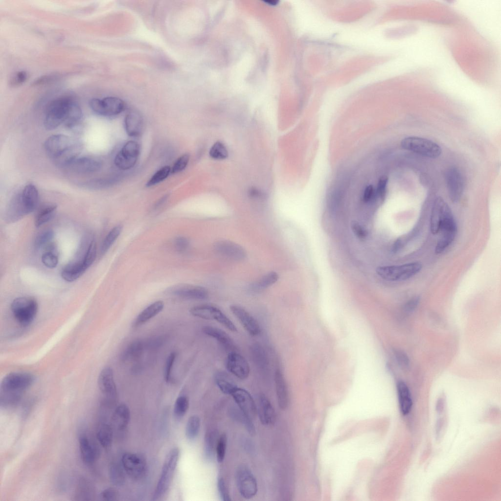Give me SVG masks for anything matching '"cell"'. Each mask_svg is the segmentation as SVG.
Masks as SVG:
<instances>
[{"label": "cell", "mask_w": 501, "mask_h": 501, "mask_svg": "<svg viewBox=\"0 0 501 501\" xmlns=\"http://www.w3.org/2000/svg\"><path fill=\"white\" fill-rule=\"evenodd\" d=\"M227 370L238 378H247L250 373V367L247 360L236 351L230 352L227 357Z\"/></svg>", "instance_id": "14"}, {"label": "cell", "mask_w": 501, "mask_h": 501, "mask_svg": "<svg viewBox=\"0 0 501 501\" xmlns=\"http://www.w3.org/2000/svg\"><path fill=\"white\" fill-rule=\"evenodd\" d=\"M177 353L175 352H172L166 359L164 369V379L166 383L172 381V373Z\"/></svg>", "instance_id": "50"}, {"label": "cell", "mask_w": 501, "mask_h": 501, "mask_svg": "<svg viewBox=\"0 0 501 501\" xmlns=\"http://www.w3.org/2000/svg\"><path fill=\"white\" fill-rule=\"evenodd\" d=\"M179 455V449L173 448L166 455L159 478L153 494V500L161 498L169 489L178 462Z\"/></svg>", "instance_id": "3"}, {"label": "cell", "mask_w": 501, "mask_h": 501, "mask_svg": "<svg viewBox=\"0 0 501 501\" xmlns=\"http://www.w3.org/2000/svg\"><path fill=\"white\" fill-rule=\"evenodd\" d=\"M387 180L386 177H382L377 185V194L382 201L385 198Z\"/></svg>", "instance_id": "59"}, {"label": "cell", "mask_w": 501, "mask_h": 501, "mask_svg": "<svg viewBox=\"0 0 501 501\" xmlns=\"http://www.w3.org/2000/svg\"><path fill=\"white\" fill-rule=\"evenodd\" d=\"M168 291L173 295L185 299L203 300L208 296V291L205 288L188 284H177Z\"/></svg>", "instance_id": "15"}, {"label": "cell", "mask_w": 501, "mask_h": 501, "mask_svg": "<svg viewBox=\"0 0 501 501\" xmlns=\"http://www.w3.org/2000/svg\"><path fill=\"white\" fill-rule=\"evenodd\" d=\"M96 438L101 446L108 448L112 444L113 432L112 427L105 423L100 424L96 433Z\"/></svg>", "instance_id": "39"}, {"label": "cell", "mask_w": 501, "mask_h": 501, "mask_svg": "<svg viewBox=\"0 0 501 501\" xmlns=\"http://www.w3.org/2000/svg\"><path fill=\"white\" fill-rule=\"evenodd\" d=\"M229 308L231 313L250 336H256L260 334V326L258 321L250 313L238 305H231Z\"/></svg>", "instance_id": "19"}, {"label": "cell", "mask_w": 501, "mask_h": 501, "mask_svg": "<svg viewBox=\"0 0 501 501\" xmlns=\"http://www.w3.org/2000/svg\"><path fill=\"white\" fill-rule=\"evenodd\" d=\"M90 106L95 113L103 116H114L120 114L126 108L125 102L115 97H107L102 99L93 98Z\"/></svg>", "instance_id": "10"}, {"label": "cell", "mask_w": 501, "mask_h": 501, "mask_svg": "<svg viewBox=\"0 0 501 501\" xmlns=\"http://www.w3.org/2000/svg\"><path fill=\"white\" fill-rule=\"evenodd\" d=\"M130 419V409L124 404H120L116 408L112 417L114 427L119 431H123L127 428Z\"/></svg>", "instance_id": "32"}, {"label": "cell", "mask_w": 501, "mask_h": 501, "mask_svg": "<svg viewBox=\"0 0 501 501\" xmlns=\"http://www.w3.org/2000/svg\"><path fill=\"white\" fill-rule=\"evenodd\" d=\"M54 236V231L51 229H46L39 233L36 236L34 246L36 249L41 247L50 241Z\"/></svg>", "instance_id": "51"}, {"label": "cell", "mask_w": 501, "mask_h": 501, "mask_svg": "<svg viewBox=\"0 0 501 501\" xmlns=\"http://www.w3.org/2000/svg\"><path fill=\"white\" fill-rule=\"evenodd\" d=\"M235 480L238 491L245 499L253 498L258 491L256 479L250 470L244 464L238 466L235 472Z\"/></svg>", "instance_id": "8"}, {"label": "cell", "mask_w": 501, "mask_h": 501, "mask_svg": "<svg viewBox=\"0 0 501 501\" xmlns=\"http://www.w3.org/2000/svg\"><path fill=\"white\" fill-rule=\"evenodd\" d=\"M228 412L232 419L242 425L250 434H255V429L252 419L244 413L237 406H231Z\"/></svg>", "instance_id": "36"}, {"label": "cell", "mask_w": 501, "mask_h": 501, "mask_svg": "<svg viewBox=\"0 0 501 501\" xmlns=\"http://www.w3.org/2000/svg\"><path fill=\"white\" fill-rule=\"evenodd\" d=\"M397 390L401 412L406 415L410 412L412 406L409 388L406 383L400 381L397 384Z\"/></svg>", "instance_id": "34"}, {"label": "cell", "mask_w": 501, "mask_h": 501, "mask_svg": "<svg viewBox=\"0 0 501 501\" xmlns=\"http://www.w3.org/2000/svg\"><path fill=\"white\" fill-rule=\"evenodd\" d=\"M457 231L456 225L450 208L443 218L439 228V237L435 248V252L439 254L444 251L454 241Z\"/></svg>", "instance_id": "9"}, {"label": "cell", "mask_w": 501, "mask_h": 501, "mask_svg": "<svg viewBox=\"0 0 501 501\" xmlns=\"http://www.w3.org/2000/svg\"><path fill=\"white\" fill-rule=\"evenodd\" d=\"M42 261L46 267L52 269L58 264V256L55 252L46 251L42 256Z\"/></svg>", "instance_id": "54"}, {"label": "cell", "mask_w": 501, "mask_h": 501, "mask_svg": "<svg viewBox=\"0 0 501 501\" xmlns=\"http://www.w3.org/2000/svg\"><path fill=\"white\" fill-rule=\"evenodd\" d=\"M88 268L83 260L68 264L62 270L63 279L68 282H72L80 277Z\"/></svg>", "instance_id": "33"}, {"label": "cell", "mask_w": 501, "mask_h": 501, "mask_svg": "<svg viewBox=\"0 0 501 501\" xmlns=\"http://www.w3.org/2000/svg\"><path fill=\"white\" fill-rule=\"evenodd\" d=\"M214 379L219 389L225 394L231 395L238 387L234 380L225 371H218L215 374Z\"/></svg>", "instance_id": "35"}, {"label": "cell", "mask_w": 501, "mask_h": 501, "mask_svg": "<svg viewBox=\"0 0 501 501\" xmlns=\"http://www.w3.org/2000/svg\"><path fill=\"white\" fill-rule=\"evenodd\" d=\"M27 215L22 203L20 195L18 194L11 201L6 212L5 219L8 223H13Z\"/></svg>", "instance_id": "30"}, {"label": "cell", "mask_w": 501, "mask_h": 501, "mask_svg": "<svg viewBox=\"0 0 501 501\" xmlns=\"http://www.w3.org/2000/svg\"><path fill=\"white\" fill-rule=\"evenodd\" d=\"M450 207L441 197L436 198L433 204L431 219L430 230L433 234L438 233L440 223Z\"/></svg>", "instance_id": "23"}, {"label": "cell", "mask_w": 501, "mask_h": 501, "mask_svg": "<svg viewBox=\"0 0 501 501\" xmlns=\"http://www.w3.org/2000/svg\"><path fill=\"white\" fill-rule=\"evenodd\" d=\"M140 145L134 140L127 142L115 157V166L122 170L133 168L136 164L139 155Z\"/></svg>", "instance_id": "11"}, {"label": "cell", "mask_w": 501, "mask_h": 501, "mask_svg": "<svg viewBox=\"0 0 501 501\" xmlns=\"http://www.w3.org/2000/svg\"><path fill=\"white\" fill-rule=\"evenodd\" d=\"M189 160V155L185 154L180 156L175 162L171 173L176 174L183 170L187 166Z\"/></svg>", "instance_id": "53"}, {"label": "cell", "mask_w": 501, "mask_h": 501, "mask_svg": "<svg viewBox=\"0 0 501 501\" xmlns=\"http://www.w3.org/2000/svg\"><path fill=\"white\" fill-rule=\"evenodd\" d=\"M175 246L178 251H183L188 247L189 241L184 237H178L175 239Z\"/></svg>", "instance_id": "61"}, {"label": "cell", "mask_w": 501, "mask_h": 501, "mask_svg": "<svg viewBox=\"0 0 501 501\" xmlns=\"http://www.w3.org/2000/svg\"><path fill=\"white\" fill-rule=\"evenodd\" d=\"M201 426L200 418L196 415L188 419L185 427V436L190 440H194L198 435Z\"/></svg>", "instance_id": "44"}, {"label": "cell", "mask_w": 501, "mask_h": 501, "mask_svg": "<svg viewBox=\"0 0 501 501\" xmlns=\"http://www.w3.org/2000/svg\"><path fill=\"white\" fill-rule=\"evenodd\" d=\"M374 193V189L371 185L367 186L364 189L363 195V201L368 202L372 199Z\"/></svg>", "instance_id": "63"}, {"label": "cell", "mask_w": 501, "mask_h": 501, "mask_svg": "<svg viewBox=\"0 0 501 501\" xmlns=\"http://www.w3.org/2000/svg\"><path fill=\"white\" fill-rule=\"evenodd\" d=\"M101 499L104 501H115L118 497L117 491L113 488H108L102 491L100 494Z\"/></svg>", "instance_id": "58"}, {"label": "cell", "mask_w": 501, "mask_h": 501, "mask_svg": "<svg viewBox=\"0 0 501 501\" xmlns=\"http://www.w3.org/2000/svg\"><path fill=\"white\" fill-rule=\"evenodd\" d=\"M164 306V302L161 300H158L150 304L137 315L133 326L137 327L145 323L161 312Z\"/></svg>", "instance_id": "29"}, {"label": "cell", "mask_w": 501, "mask_h": 501, "mask_svg": "<svg viewBox=\"0 0 501 501\" xmlns=\"http://www.w3.org/2000/svg\"><path fill=\"white\" fill-rule=\"evenodd\" d=\"M257 414L261 423L265 426L273 425L276 419L275 410L269 399L263 394L259 396Z\"/></svg>", "instance_id": "22"}, {"label": "cell", "mask_w": 501, "mask_h": 501, "mask_svg": "<svg viewBox=\"0 0 501 501\" xmlns=\"http://www.w3.org/2000/svg\"><path fill=\"white\" fill-rule=\"evenodd\" d=\"M278 275L276 272L268 273L254 282L250 288L255 292L262 291L274 284L278 280Z\"/></svg>", "instance_id": "40"}, {"label": "cell", "mask_w": 501, "mask_h": 501, "mask_svg": "<svg viewBox=\"0 0 501 501\" xmlns=\"http://www.w3.org/2000/svg\"><path fill=\"white\" fill-rule=\"evenodd\" d=\"M109 476L111 482L114 485H120L124 481V475L121 466L116 463H112L110 467Z\"/></svg>", "instance_id": "46"}, {"label": "cell", "mask_w": 501, "mask_h": 501, "mask_svg": "<svg viewBox=\"0 0 501 501\" xmlns=\"http://www.w3.org/2000/svg\"><path fill=\"white\" fill-rule=\"evenodd\" d=\"M96 250V242L93 240L90 244L82 260L88 268L92 265L96 258L97 252Z\"/></svg>", "instance_id": "52"}, {"label": "cell", "mask_w": 501, "mask_h": 501, "mask_svg": "<svg viewBox=\"0 0 501 501\" xmlns=\"http://www.w3.org/2000/svg\"><path fill=\"white\" fill-rule=\"evenodd\" d=\"M351 228L353 233L358 238L365 239L367 235V231L358 222L354 221L351 223Z\"/></svg>", "instance_id": "57"}, {"label": "cell", "mask_w": 501, "mask_h": 501, "mask_svg": "<svg viewBox=\"0 0 501 501\" xmlns=\"http://www.w3.org/2000/svg\"><path fill=\"white\" fill-rule=\"evenodd\" d=\"M57 206L48 205L42 208L38 212L35 220V225L38 228L50 221L54 216Z\"/></svg>", "instance_id": "42"}, {"label": "cell", "mask_w": 501, "mask_h": 501, "mask_svg": "<svg viewBox=\"0 0 501 501\" xmlns=\"http://www.w3.org/2000/svg\"><path fill=\"white\" fill-rule=\"evenodd\" d=\"M217 488L220 497L223 501H230L231 498L226 482L222 477L217 480Z\"/></svg>", "instance_id": "55"}, {"label": "cell", "mask_w": 501, "mask_h": 501, "mask_svg": "<svg viewBox=\"0 0 501 501\" xmlns=\"http://www.w3.org/2000/svg\"><path fill=\"white\" fill-rule=\"evenodd\" d=\"M124 126L129 136L134 137H139L142 133L143 127V118L140 114L135 110L129 111L125 117Z\"/></svg>", "instance_id": "24"}, {"label": "cell", "mask_w": 501, "mask_h": 501, "mask_svg": "<svg viewBox=\"0 0 501 501\" xmlns=\"http://www.w3.org/2000/svg\"><path fill=\"white\" fill-rule=\"evenodd\" d=\"M274 380L278 406L280 409H285L289 405V394L284 375L280 369L275 371Z\"/></svg>", "instance_id": "25"}, {"label": "cell", "mask_w": 501, "mask_h": 501, "mask_svg": "<svg viewBox=\"0 0 501 501\" xmlns=\"http://www.w3.org/2000/svg\"><path fill=\"white\" fill-rule=\"evenodd\" d=\"M218 433L214 429H209L205 433L204 443V455L207 461L212 460L215 452Z\"/></svg>", "instance_id": "37"}, {"label": "cell", "mask_w": 501, "mask_h": 501, "mask_svg": "<svg viewBox=\"0 0 501 501\" xmlns=\"http://www.w3.org/2000/svg\"><path fill=\"white\" fill-rule=\"evenodd\" d=\"M189 400L185 395H181L176 399L174 406V414L178 418L186 413L189 408Z\"/></svg>", "instance_id": "45"}, {"label": "cell", "mask_w": 501, "mask_h": 501, "mask_svg": "<svg viewBox=\"0 0 501 501\" xmlns=\"http://www.w3.org/2000/svg\"><path fill=\"white\" fill-rule=\"evenodd\" d=\"M20 195L27 214L33 212L37 206L39 199L36 186L31 183L27 184Z\"/></svg>", "instance_id": "28"}, {"label": "cell", "mask_w": 501, "mask_h": 501, "mask_svg": "<svg viewBox=\"0 0 501 501\" xmlns=\"http://www.w3.org/2000/svg\"><path fill=\"white\" fill-rule=\"evenodd\" d=\"M171 168L168 165L161 167L152 176L146 183V186L147 187L152 186L163 181L167 178L171 173Z\"/></svg>", "instance_id": "48"}, {"label": "cell", "mask_w": 501, "mask_h": 501, "mask_svg": "<svg viewBox=\"0 0 501 501\" xmlns=\"http://www.w3.org/2000/svg\"><path fill=\"white\" fill-rule=\"evenodd\" d=\"M206 335L217 340L224 347L230 352L237 349L234 342L230 336L220 328L212 326H205L202 328Z\"/></svg>", "instance_id": "27"}, {"label": "cell", "mask_w": 501, "mask_h": 501, "mask_svg": "<svg viewBox=\"0 0 501 501\" xmlns=\"http://www.w3.org/2000/svg\"><path fill=\"white\" fill-rule=\"evenodd\" d=\"M94 497V489L92 483L87 478H79L75 488L74 499L75 501H91Z\"/></svg>", "instance_id": "31"}, {"label": "cell", "mask_w": 501, "mask_h": 501, "mask_svg": "<svg viewBox=\"0 0 501 501\" xmlns=\"http://www.w3.org/2000/svg\"><path fill=\"white\" fill-rule=\"evenodd\" d=\"M238 407L251 419L257 415V406L251 394L246 389L237 387L230 395Z\"/></svg>", "instance_id": "17"}, {"label": "cell", "mask_w": 501, "mask_h": 501, "mask_svg": "<svg viewBox=\"0 0 501 501\" xmlns=\"http://www.w3.org/2000/svg\"><path fill=\"white\" fill-rule=\"evenodd\" d=\"M34 381V377L28 373L13 372L7 374L0 383L1 407L9 408L16 406Z\"/></svg>", "instance_id": "2"}, {"label": "cell", "mask_w": 501, "mask_h": 501, "mask_svg": "<svg viewBox=\"0 0 501 501\" xmlns=\"http://www.w3.org/2000/svg\"><path fill=\"white\" fill-rule=\"evenodd\" d=\"M193 316L207 320H214L230 331H237L233 322L216 306L208 304H201L192 307L189 310Z\"/></svg>", "instance_id": "7"}, {"label": "cell", "mask_w": 501, "mask_h": 501, "mask_svg": "<svg viewBox=\"0 0 501 501\" xmlns=\"http://www.w3.org/2000/svg\"><path fill=\"white\" fill-rule=\"evenodd\" d=\"M99 388L107 401H113L117 395L113 369L110 367L104 368L98 378Z\"/></svg>", "instance_id": "18"}, {"label": "cell", "mask_w": 501, "mask_h": 501, "mask_svg": "<svg viewBox=\"0 0 501 501\" xmlns=\"http://www.w3.org/2000/svg\"><path fill=\"white\" fill-rule=\"evenodd\" d=\"M67 166L77 173H91L98 171L102 167L101 162L95 159L83 157L76 158Z\"/></svg>", "instance_id": "26"}, {"label": "cell", "mask_w": 501, "mask_h": 501, "mask_svg": "<svg viewBox=\"0 0 501 501\" xmlns=\"http://www.w3.org/2000/svg\"><path fill=\"white\" fill-rule=\"evenodd\" d=\"M209 156L215 159H224L228 158V153L225 145L220 141L216 142L209 150Z\"/></svg>", "instance_id": "47"}, {"label": "cell", "mask_w": 501, "mask_h": 501, "mask_svg": "<svg viewBox=\"0 0 501 501\" xmlns=\"http://www.w3.org/2000/svg\"><path fill=\"white\" fill-rule=\"evenodd\" d=\"M82 116V110L73 98L64 96L56 98L48 105L45 115L44 125L47 130H53L65 123L71 127Z\"/></svg>", "instance_id": "1"}, {"label": "cell", "mask_w": 501, "mask_h": 501, "mask_svg": "<svg viewBox=\"0 0 501 501\" xmlns=\"http://www.w3.org/2000/svg\"><path fill=\"white\" fill-rule=\"evenodd\" d=\"M38 308L36 300L31 297L22 296L14 299L11 305L13 315L22 325L30 323L35 318Z\"/></svg>", "instance_id": "5"}, {"label": "cell", "mask_w": 501, "mask_h": 501, "mask_svg": "<svg viewBox=\"0 0 501 501\" xmlns=\"http://www.w3.org/2000/svg\"><path fill=\"white\" fill-rule=\"evenodd\" d=\"M252 359L256 364L262 369L266 368L268 365V360L266 352L259 343H254L251 346Z\"/></svg>", "instance_id": "41"}, {"label": "cell", "mask_w": 501, "mask_h": 501, "mask_svg": "<svg viewBox=\"0 0 501 501\" xmlns=\"http://www.w3.org/2000/svg\"><path fill=\"white\" fill-rule=\"evenodd\" d=\"M214 250L219 255L235 261L243 260L246 256L244 249L240 245L228 240H220L214 246Z\"/></svg>", "instance_id": "20"}, {"label": "cell", "mask_w": 501, "mask_h": 501, "mask_svg": "<svg viewBox=\"0 0 501 501\" xmlns=\"http://www.w3.org/2000/svg\"><path fill=\"white\" fill-rule=\"evenodd\" d=\"M75 143L68 136L62 134L54 135L45 142L44 148L46 154L53 161L61 156Z\"/></svg>", "instance_id": "13"}, {"label": "cell", "mask_w": 501, "mask_h": 501, "mask_svg": "<svg viewBox=\"0 0 501 501\" xmlns=\"http://www.w3.org/2000/svg\"><path fill=\"white\" fill-rule=\"evenodd\" d=\"M79 449L82 461L87 465L96 461L100 455L99 449L86 434H81L78 438Z\"/></svg>", "instance_id": "21"}, {"label": "cell", "mask_w": 501, "mask_h": 501, "mask_svg": "<svg viewBox=\"0 0 501 501\" xmlns=\"http://www.w3.org/2000/svg\"><path fill=\"white\" fill-rule=\"evenodd\" d=\"M122 230V226L120 225L114 227L107 234L104 238L101 246V254H104L109 250L116 239L120 235Z\"/></svg>", "instance_id": "43"}, {"label": "cell", "mask_w": 501, "mask_h": 501, "mask_svg": "<svg viewBox=\"0 0 501 501\" xmlns=\"http://www.w3.org/2000/svg\"><path fill=\"white\" fill-rule=\"evenodd\" d=\"M394 354L399 365L403 368H406L410 364V360L407 354L400 349H395Z\"/></svg>", "instance_id": "56"}, {"label": "cell", "mask_w": 501, "mask_h": 501, "mask_svg": "<svg viewBox=\"0 0 501 501\" xmlns=\"http://www.w3.org/2000/svg\"><path fill=\"white\" fill-rule=\"evenodd\" d=\"M27 78V74L25 71H19L12 78L11 84L13 86L21 85L26 81Z\"/></svg>", "instance_id": "60"}, {"label": "cell", "mask_w": 501, "mask_h": 501, "mask_svg": "<svg viewBox=\"0 0 501 501\" xmlns=\"http://www.w3.org/2000/svg\"><path fill=\"white\" fill-rule=\"evenodd\" d=\"M445 179L450 199L453 203L458 202L464 189V181L460 172L455 168H450L446 174Z\"/></svg>", "instance_id": "16"}, {"label": "cell", "mask_w": 501, "mask_h": 501, "mask_svg": "<svg viewBox=\"0 0 501 501\" xmlns=\"http://www.w3.org/2000/svg\"><path fill=\"white\" fill-rule=\"evenodd\" d=\"M419 300L420 298L418 296L413 297L410 299L405 305V311L408 313L413 311L417 307Z\"/></svg>", "instance_id": "62"}, {"label": "cell", "mask_w": 501, "mask_h": 501, "mask_svg": "<svg viewBox=\"0 0 501 501\" xmlns=\"http://www.w3.org/2000/svg\"><path fill=\"white\" fill-rule=\"evenodd\" d=\"M422 264L412 262L400 265L379 267L376 269L378 275L383 279L391 281L408 279L420 272Z\"/></svg>", "instance_id": "4"}, {"label": "cell", "mask_w": 501, "mask_h": 501, "mask_svg": "<svg viewBox=\"0 0 501 501\" xmlns=\"http://www.w3.org/2000/svg\"><path fill=\"white\" fill-rule=\"evenodd\" d=\"M403 148L430 158H436L441 153L440 147L429 139L417 137H409L402 139Z\"/></svg>", "instance_id": "6"}, {"label": "cell", "mask_w": 501, "mask_h": 501, "mask_svg": "<svg viewBox=\"0 0 501 501\" xmlns=\"http://www.w3.org/2000/svg\"><path fill=\"white\" fill-rule=\"evenodd\" d=\"M121 464L126 473L135 479H139L146 474L147 463L141 455L125 453L121 457Z\"/></svg>", "instance_id": "12"}, {"label": "cell", "mask_w": 501, "mask_h": 501, "mask_svg": "<svg viewBox=\"0 0 501 501\" xmlns=\"http://www.w3.org/2000/svg\"><path fill=\"white\" fill-rule=\"evenodd\" d=\"M227 441V436L225 433H223L218 437L215 452L216 459L219 463L222 462L224 460L226 453Z\"/></svg>", "instance_id": "49"}, {"label": "cell", "mask_w": 501, "mask_h": 501, "mask_svg": "<svg viewBox=\"0 0 501 501\" xmlns=\"http://www.w3.org/2000/svg\"><path fill=\"white\" fill-rule=\"evenodd\" d=\"M145 347V343L141 341L132 342L121 354V360L124 362L137 360L141 356Z\"/></svg>", "instance_id": "38"}]
</instances>
